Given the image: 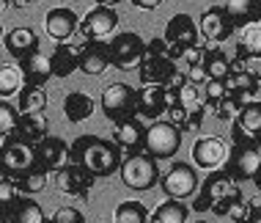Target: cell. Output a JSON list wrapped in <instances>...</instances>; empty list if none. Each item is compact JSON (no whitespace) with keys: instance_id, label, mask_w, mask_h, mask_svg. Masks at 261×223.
Wrapping results in <instances>:
<instances>
[{"instance_id":"1","label":"cell","mask_w":261,"mask_h":223,"mask_svg":"<svg viewBox=\"0 0 261 223\" xmlns=\"http://www.w3.org/2000/svg\"><path fill=\"white\" fill-rule=\"evenodd\" d=\"M69 160L77 165H83L88 174L99 177H113L121 168V149L113 141H105L99 135H80L69 146Z\"/></svg>"},{"instance_id":"2","label":"cell","mask_w":261,"mask_h":223,"mask_svg":"<svg viewBox=\"0 0 261 223\" xmlns=\"http://www.w3.org/2000/svg\"><path fill=\"white\" fill-rule=\"evenodd\" d=\"M242 196L239 185L228 177L225 168H217V171H209V177L201 182V190L193 201V210L195 212H215V215H225L228 207Z\"/></svg>"},{"instance_id":"3","label":"cell","mask_w":261,"mask_h":223,"mask_svg":"<svg viewBox=\"0 0 261 223\" xmlns=\"http://www.w3.org/2000/svg\"><path fill=\"white\" fill-rule=\"evenodd\" d=\"M118 174H121V182L129 187V190H138V193L151 190V187L160 182V165H157V160L149 157L146 152L126 155L121 160Z\"/></svg>"},{"instance_id":"4","label":"cell","mask_w":261,"mask_h":223,"mask_svg":"<svg viewBox=\"0 0 261 223\" xmlns=\"http://www.w3.org/2000/svg\"><path fill=\"white\" fill-rule=\"evenodd\" d=\"M181 146V130L173 127L171 121H154L151 127H146V138H143V152L149 157L160 160H171Z\"/></svg>"},{"instance_id":"5","label":"cell","mask_w":261,"mask_h":223,"mask_svg":"<svg viewBox=\"0 0 261 223\" xmlns=\"http://www.w3.org/2000/svg\"><path fill=\"white\" fill-rule=\"evenodd\" d=\"M108 50H110V64L116 69H121V72H129V69L140 66V61H143L146 41L135 31H124L110 39Z\"/></svg>"},{"instance_id":"6","label":"cell","mask_w":261,"mask_h":223,"mask_svg":"<svg viewBox=\"0 0 261 223\" xmlns=\"http://www.w3.org/2000/svg\"><path fill=\"white\" fill-rule=\"evenodd\" d=\"M198 36H201L198 25H195V19L190 17V14H173V17L168 19V25H165V36H162L168 41V58L179 61L187 47L201 44Z\"/></svg>"},{"instance_id":"7","label":"cell","mask_w":261,"mask_h":223,"mask_svg":"<svg viewBox=\"0 0 261 223\" xmlns=\"http://www.w3.org/2000/svg\"><path fill=\"white\" fill-rule=\"evenodd\" d=\"M33 165H36V155H33L31 143H22L11 135L3 138V146H0V174H6L11 179H19Z\"/></svg>"},{"instance_id":"8","label":"cell","mask_w":261,"mask_h":223,"mask_svg":"<svg viewBox=\"0 0 261 223\" xmlns=\"http://www.w3.org/2000/svg\"><path fill=\"white\" fill-rule=\"evenodd\" d=\"M99 105H102V113L108 116L113 124L121 121V118L138 116V110H135V88L126 86V83H110V86L102 91Z\"/></svg>"},{"instance_id":"9","label":"cell","mask_w":261,"mask_h":223,"mask_svg":"<svg viewBox=\"0 0 261 223\" xmlns=\"http://www.w3.org/2000/svg\"><path fill=\"white\" fill-rule=\"evenodd\" d=\"M261 138V100H250L239 108V116L231 121L234 146H248Z\"/></svg>"},{"instance_id":"10","label":"cell","mask_w":261,"mask_h":223,"mask_svg":"<svg viewBox=\"0 0 261 223\" xmlns=\"http://www.w3.org/2000/svg\"><path fill=\"white\" fill-rule=\"evenodd\" d=\"M160 185L168 199L185 201L190 196H195V190H198V174H195V168L190 163H173L165 177L160 179Z\"/></svg>"},{"instance_id":"11","label":"cell","mask_w":261,"mask_h":223,"mask_svg":"<svg viewBox=\"0 0 261 223\" xmlns=\"http://www.w3.org/2000/svg\"><path fill=\"white\" fill-rule=\"evenodd\" d=\"M116 28H118L116 9H110V6H96V9H91L86 17L80 19L77 31H80L83 41H105Z\"/></svg>"},{"instance_id":"12","label":"cell","mask_w":261,"mask_h":223,"mask_svg":"<svg viewBox=\"0 0 261 223\" xmlns=\"http://www.w3.org/2000/svg\"><path fill=\"white\" fill-rule=\"evenodd\" d=\"M234 31H237L234 22L228 19V14H225V9H220V6L206 9L198 19V33L203 36V44L206 47H220L225 39H231Z\"/></svg>"},{"instance_id":"13","label":"cell","mask_w":261,"mask_h":223,"mask_svg":"<svg viewBox=\"0 0 261 223\" xmlns=\"http://www.w3.org/2000/svg\"><path fill=\"white\" fill-rule=\"evenodd\" d=\"M138 75L143 86H171L176 75H179V69H176V61L168 58V55L146 53L138 66Z\"/></svg>"},{"instance_id":"14","label":"cell","mask_w":261,"mask_h":223,"mask_svg":"<svg viewBox=\"0 0 261 223\" xmlns=\"http://www.w3.org/2000/svg\"><path fill=\"white\" fill-rule=\"evenodd\" d=\"M258 165H261V152H258L256 143L234 146V149L228 152V160H225V171H228V177L234 179L237 185L253 179V174L258 171Z\"/></svg>"},{"instance_id":"15","label":"cell","mask_w":261,"mask_h":223,"mask_svg":"<svg viewBox=\"0 0 261 223\" xmlns=\"http://www.w3.org/2000/svg\"><path fill=\"white\" fill-rule=\"evenodd\" d=\"M228 143L217 135H206V138H198L193 143V163L203 171H217L225 165L228 160Z\"/></svg>"},{"instance_id":"16","label":"cell","mask_w":261,"mask_h":223,"mask_svg":"<svg viewBox=\"0 0 261 223\" xmlns=\"http://www.w3.org/2000/svg\"><path fill=\"white\" fill-rule=\"evenodd\" d=\"M94 182H96L94 174H88L77 163H66L61 171H55V187H58L63 196L83 199V196H88V190L94 187Z\"/></svg>"},{"instance_id":"17","label":"cell","mask_w":261,"mask_h":223,"mask_svg":"<svg viewBox=\"0 0 261 223\" xmlns=\"http://www.w3.org/2000/svg\"><path fill=\"white\" fill-rule=\"evenodd\" d=\"M168 108H171V96H168L165 86H140V88H135V110H138V116L157 121L162 113H168Z\"/></svg>"},{"instance_id":"18","label":"cell","mask_w":261,"mask_h":223,"mask_svg":"<svg viewBox=\"0 0 261 223\" xmlns=\"http://www.w3.org/2000/svg\"><path fill=\"white\" fill-rule=\"evenodd\" d=\"M33 155H36V165L44 171H61L66 163H72V160H69L66 141H61V138H55V135L41 138V141L33 146Z\"/></svg>"},{"instance_id":"19","label":"cell","mask_w":261,"mask_h":223,"mask_svg":"<svg viewBox=\"0 0 261 223\" xmlns=\"http://www.w3.org/2000/svg\"><path fill=\"white\" fill-rule=\"evenodd\" d=\"M143 138H146V127L138 116L121 118V121L113 124V143H116L118 149H126L129 155L143 152Z\"/></svg>"},{"instance_id":"20","label":"cell","mask_w":261,"mask_h":223,"mask_svg":"<svg viewBox=\"0 0 261 223\" xmlns=\"http://www.w3.org/2000/svg\"><path fill=\"white\" fill-rule=\"evenodd\" d=\"M77 25H80V19H77V14L72 9H50L44 17V33L55 41H69L77 33Z\"/></svg>"},{"instance_id":"21","label":"cell","mask_w":261,"mask_h":223,"mask_svg":"<svg viewBox=\"0 0 261 223\" xmlns=\"http://www.w3.org/2000/svg\"><path fill=\"white\" fill-rule=\"evenodd\" d=\"M110 66V50L108 41H83L80 44V72L88 78H99Z\"/></svg>"},{"instance_id":"22","label":"cell","mask_w":261,"mask_h":223,"mask_svg":"<svg viewBox=\"0 0 261 223\" xmlns=\"http://www.w3.org/2000/svg\"><path fill=\"white\" fill-rule=\"evenodd\" d=\"M3 47H6V53H9L11 58L22 61L31 53L39 50V36H36L33 28H22V25H19V28H11V31L3 36Z\"/></svg>"},{"instance_id":"23","label":"cell","mask_w":261,"mask_h":223,"mask_svg":"<svg viewBox=\"0 0 261 223\" xmlns=\"http://www.w3.org/2000/svg\"><path fill=\"white\" fill-rule=\"evenodd\" d=\"M47 132H50V121H47L44 113H25L17 118V127H14L11 138L36 146L41 138H47Z\"/></svg>"},{"instance_id":"24","label":"cell","mask_w":261,"mask_h":223,"mask_svg":"<svg viewBox=\"0 0 261 223\" xmlns=\"http://www.w3.org/2000/svg\"><path fill=\"white\" fill-rule=\"evenodd\" d=\"M225 88L231 96H237L239 102H250L258 94V75L250 69H231V75L225 78Z\"/></svg>"},{"instance_id":"25","label":"cell","mask_w":261,"mask_h":223,"mask_svg":"<svg viewBox=\"0 0 261 223\" xmlns=\"http://www.w3.org/2000/svg\"><path fill=\"white\" fill-rule=\"evenodd\" d=\"M53 78H69L80 66V44H69V41H58L50 55Z\"/></svg>"},{"instance_id":"26","label":"cell","mask_w":261,"mask_h":223,"mask_svg":"<svg viewBox=\"0 0 261 223\" xmlns=\"http://www.w3.org/2000/svg\"><path fill=\"white\" fill-rule=\"evenodd\" d=\"M19 69H22L25 86H44V83L53 78L50 55H44L41 50L31 53L28 58H22V61H19Z\"/></svg>"},{"instance_id":"27","label":"cell","mask_w":261,"mask_h":223,"mask_svg":"<svg viewBox=\"0 0 261 223\" xmlns=\"http://www.w3.org/2000/svg\"><path fill=\"white\" fill-rule=\"evenodd\" d=\"M223 9L237 31H242L253 22H261V0H228Z\"/></svg>"},{"instance_id":"28","label":"cell","mask_w":261,"mask_h":223,"mask_svg":"<svg viewBox=\"0 0 261 223\" xmlns=\"http://www.w3.org/2000/svg\"><path fill=\"white\" fill-rule=\"evenodd\" d=\"M6 218H9V223H47L44 210H41L39 201L31 199V196H19L14 201L11 210L6 212Z\"/></svg>"},{"instance_id":"29","label":"cell","mask_w":261,"mask_h":223,"mask_svg":"<svg viewBox=\"0 0 261 223\" xmlns=\"http://www.w3.org/2000/svg\"><path fill=\"white\" fill-rule=\"evenodd\" d=\"M91 113H94V100L86 91H69L63 96V116L72 124L86 121V118H91Z\"/></svg>"},{"instance_id":"30","label":"cell","mask_w":261,"mask_h":223,"mask_svg":"<svg viewBox=\"0 0 261 223\" xmlns=\"http://www.w3.org/2000/svg\"><path fill=\"white\" fill-rule=\"evenodd\" d=\"M47 102H50V96H47L44 86H22V91L17 94L19 116H25V113H44Z\"/></svg>"},{"instance_id":"31","label":"cell","mask_w":261,"mask_h":223,"mask_svg":"<svg viewBox=\"0 0 261 223\" xmlns=\"http://www.w3.org/2000/svg\"><path fill=\"white\" fill-rule=\"evenodd\" d=\"M190 207L179 199H165L162 204L149 215V223H187Z\"/></svg>"},{"instance_id":"32","label":"cell","mask_w":261,"mask_h":223,"mask_svg":"<svg viewBox=\"0 0 261 223\" xmlns=\"http://www.w3.org/2000/svg\"><path fill=\"white\" fill-rule=\"evenodd\" d=\"M237 58H261V22H253L248 28H242L237 39Z\"/></svg>"},{"instance_id":"33","label":"cell","mask_w":261,"mask_h":223,"mask_svg":"<svg viewBox=\"0 0 261 223\" xmlns=\"http://www.w3.org/2000/svg\"><path fill=\"white\" fill-rule=\"evenodd\" d=\"M206 47V44H203ZM203 69H206L209 80H225L231 75V58L220 47H206V58H203Z\"/></svg>"},{"instance_id":"34","label":"cell","mask_w":261,"mask_h":223,"mask_svg":"<svg viewBox=\"0 0 261 223\" xmlns=\"http://www.w3.org/2000/svg\"><path fill=\"white\" fill-rule=\"evenodd\" d=\"M22 86H25V78H22V69H19L17 64H3L0 66V100L19 94Z\"/></svg>"},{"instance_id":"35","label":"cell","mask_w":261,"mask_h":223,"mask_svg":"<svg viewBox=\"0 0 261 223\" xmlns=\"http://www.w3.org/2000/svg\"><path fill=\"white\" fill-rule=\"evenodd\" d=\"M113 223H149V210L143 201H121L113 212Z\"/></svg>"},{"instance_id":"36","label":"cell","mask_w":261,"mask_h":223,"mask_svg":"<svg viewBox=\"0 0 261 223\" xmlns=\"http://www.w3.org/2000/svg\"><path fill=\"white\" fill-rule=\"evenodd\" d=\"M50 185V171L39 168V165H33L28 174H22V177L17 179V187L22 196H33V193H41L44 187Z\"/></svg>"},{"instance_id":"37","label":"cell","mask_w":261,"mask_h":223,"mask_svg":"<svg viewBox=\"0 0 261 223\" xmlns=\"http://www.w3.org/2000/svg\"><path fill=\"white\" fill-rule=\"evenodd\" d=\"M19 196H22V193H19V187H17V179L0 174V215L9 212Z\"/></svg>"},{"instance_id":"38","label":"cell","mask_w":261,"mask_h":223,"mask_svg":"<svg viewBox=\"0 0 261 223\" xmlns=\"http://www.w3.org/2000/svg\"><path fill=\"white\" fill-rule=\"evenodd\" d=\"M176 88V102L173 105H185V108H198L203 105V100L198 96V86H193V83H181V86H173Z\"/></svg>"},{"instance_id":"39","label":"cell","mask_w":261,"mask_h":223,"mask_svg":"<svg viewBox=\"0 0 261 223\" xmlns=\"http://www.w3.org/2000/svg\"><path fill=\"white\" fill-rule=\"evenodd\" d=\"M239 108H242V102L237 100V96H223L220 102H217L215 108H209L212 113H215L217 118H220V121H234V118L239 116Z\"/></svg>"},{"instance_id":"40","label":"cell","mask_w":261,"mask_h":223,"mask_svg":"<svg viewBox=\"0 0 261 223\" xmlns=\"http://www.w3.org/2000/svg\"><path fill=\"white\" fill-rule=\"evenodd\" d=\"M17 118H19V110L11 105V102L0 100V138H9L14 127H17Z\"/></svg>"},{"instance_id":"41","label":"cell","mask_w":261,"mask_h":223,"mask_svg":"<svg viewBox=\"0 0 261 223\" xmlns=\"http://www.w3.org/2000/svg\"><path fill=\"white\" fill-rule=\"evenodd\" d=\"M223 96H228L225 80H206V83H203V105H206V110L215 108Z\"/></svg>"},{"instance_id":"42","label":"cell","mask_w":261,"mask_h":223,"mask_svg":"<svg viewBox=\"0 0 261 223\" xmlns=\"http://www.w3.org/2000/svg\"><path fill=\"white\" fill-rule=\"evenodd\" d=\"M47 223H86V215L77 207H58L53 212V218H47Z\"/></svg>"},{"instance_id":"43","label":"cell","mask_w":261,"mask_h":223,"mask_svg":"<svg viewBox=\"0 0 261 223\" xmlns=\"http://www.w3.org/2000/svg\"><path fill=\"white\" fill-rule=\"evenodd\" d=\"M203 58H206V47H203V44H193V47H187V50L181 53L179 61H185L187 66H203Z\"/></svg>"},{"instance_id":"44","label":"cell","mask_w":261,"mask_h":223,"mask_svg":"<svg viewBox=\"0 0 261 223\" xmlns=\"http://www.w3.org/2000/svg\"><path fill=\"white\" fill-rule=\"evenodd\" d=\"M203 116H206V105L190 108L187 110V127H185V132H198L201 124H203Z\"/></svg>"},{"instance_id":"45","label":"cell","mask_w":261,"mask_h":223,"mask_svg":"<svg viewBox=\"0 0 261 223\" xmlns=\"http://www.w3.org/2000/svg\"><path fill=\"white\" fill-rule=\"evenodd\" d=\"M187 110L190 108H185V105H171L168 108V121H171L173 127H179L181 132H185V127H187Z\"/></svg>"},{"instance_id":"46","label":"cell","mask_w":261,"mask_h":223,"mask_svg":"<svg viewBox=\"0 0 261 223\" xmlns=\"http://www.w3.org/2000/svg\"><path fill=\"white\" fill-rule=\"evenodd\" d=\"M187 83H193V86H203V83H206L209 78H206V69L203 66H187Z\"/></svg>"},{"instance_id":"47","label":"cell","mask_w":261,"mask_h":223,"mask_svg":"<svg viewBox=\"0 0 261 223\" xmlns=\"http://www.w3.org/2000/svg\"><path fill=\"white\" fill-rule=\"evenodd\" d=\"M160 3L162 0H132V6H138V9H143V11H154Z\"/></svg>"},{"instance_id":"48","label":"cell","mask_w":261,"mask_h":223,"mask_svg":"<svg viewBox=\"0 0 261 223\" xmlns=\"http://www.w3.org/2000/svg\"><path fill=\"white\" fill-rule=\"evenodd\" d=\"M250 182H253V185H256V187H258V190H261V165H258V171H256V174H253V179H250Z\"/></svg>"},{"instance_id":"49","label":"cell","mask_w":261,"mask_h":223,"mask_svg":"<svg viewBox=\"0 0 261 223\" xmlns=\"http://www.w3.org/2000/svg\"><path fill=\"white\" fill-rule=\"evenodd\" d=\"M118 3H121V0H96V6H110V9L118 6Z\"/></svg>"},{"instance_id":"50","label":"cell","mask_w":261,"mask_h":223,"mask_svg":"<svg viewBox=\"0 0 261 223\" xmlns=\"http://www.w3.org/2000/svg\"><path fill=\"white\" fill-rule=\"evenodd\" d=\"M3 36H6V33H3V25H0V44H3Z\"/></svg>"},{"instance_id":"51","label":"cell","mask_w":261,"mask_h":223,"mask_svg":"<svg viewBox=\"0 0 261 223\" xmlns=\"http://www.w3.org/2000/svg\"><path fill=\"white\" fill-rule=\"evenodd\" d=\"M0 223H9V218H6V215H0Z\"/></svg>"},{"instance_id":"52","label":"cell","mask_w":261,"mask_h":223,"mask_svg":"<svg viewBox=\"0 0 261 223\" xmlns=\"http://www.w3.org/2000/svg\"><path fill=\"white\" fill-rule=\"evenodd\" d=\"M256 146H258V152H261V138H258V141H256Z\"/></svg>"},{"instance_id":"53","label":"cell","mask_w":261,"mask_h":223,"mask_svg":"<svg viewBox=\"0 0 261 223\" xmlns=\"http://www.w3.org/2000/svg\"><path fill=\"white\" fill-rule=\"evenodd\" d=\"M258 94H261V78H258Z\"/></svg>"},{"instance_id":"54","label":"cell","mask_w":261,"mask_h":223,"mask_svg":"<svg viewBox=\"0 0 261 223\" xmlns=\"http://www.w3.org/2000/svg\"><path fill=\"white\" fill-rule=\"evenodd\" d=\"M28 3H39V0H28Z\"/></svg>"},{"instance_id":"55","label":"cell","mask_w":261,"mask_h":223,"mask_svg":"<svg viewBox=\"0 0 261 223\" xmlns=\"http://www.w3.org/2000/svg\"><path fill=\"white\" fill-rule=\"evenodd\" d=\"M195 223H206V220H195Z\"/></svg>"},{"instance_id":"56","label":"cell","mask_w":261,"mask_h":223,"mask_svg":"<svg viewBox=\"0 0 261 223\" xmlns=\"http://www.w3.org/2000/svg\"><path fill=\"white\" fill-rule=\"evenodd\" d=\"M9 6H11V0H9Z\"/></svg>"}]
</instances>
